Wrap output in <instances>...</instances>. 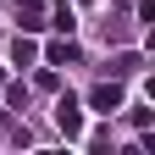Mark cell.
Returning a JSON list of instances; mask_svg holds the SVG:
<instances>
[{
  "instance_id": "6da1fadb",
  "label": "cell",
  "mask_w": 155,
  "mask_h": 155,
  "mask_svg": "<svg viewBox=\"0 0 155 155\" xmlns=\"http://www.w3.org/2000/svg\"><path fill=\"white\" fill-rule=\"evenodd\" d=\"M89 105H94V111H105V116H116V111H122V78H105V83H94Z\"/></svg>"
},
{
  "instance_id": "7a4b0ae2",
  "label": "cell",
  "mask_w": 155,
  "mask_h": 155,
  "mask_svg": "<svg viewBox=\"0 0 155 155\" xmlns=\"http://www.w3.org/2000/svg\"><path fill=\"white\" fill-rule=\"evenodd\" d=\"M55 122H61V133H67V139H78L83 111H78V100H72V94H61V100H55Z\"/></svg>"
},
{
  "instance_id": "3957f363",
  "label": "cell",
  "mask_w": 155,
  "mask_h": 155,
  "mask_svg": "<svg viewBox=\"0 0 155 155\" xmlns=\"http://www.w3.org/2000/svg\"><path fill=\"white\" fill-rule=\"evenodd\" d=\"M139 67H144V55H139V50H122V55H111V78H133Z\"/></svg>"
},
{
  "instance_id": "277c9868",
  "label": "cell",
  "mask_w": 155,
  "mask_h": 155,
  "mask_svg": "<svg viewBox=\"0 0 155 155\" xmlns=\"http://www.w3.org/2000/svg\"><path fill=\"white\" fill-rule=\"evenodd\" d=\"M45 55H50V67H67V61H78V45H72V39H55Z\"/></svg>"
},
{
  "instance_id": "5b68a950",
  "label": "cell",
  "mask_w": 155,
  "mask_h": 155,
  "mask_svg": "<svg viewBox=\"0 0 155 155\" xmlns=\"http://www.w3.org/2000/svg\"><path fill=\"white\" fill-rule=\"evenodd\" d=\"M11 55H17V67H28V61H33L39 50H33V39H22V33H17V45H11Z\"/></svg>"
},
{
  "instance_id": "8992f818",
  "label": "cell",
  "mask_w": 155,
  "mask_h": 155,
  "mask_svg": "<svg viewBox=\"0 0 155 155\" xmlns=\"http://www.w3.org/2000/svg\"><path fill=\"white\" fill-rule=\"evenodd\" d=\"M0 89H6V78H0Z\"/></svg>"
}]
</instances>
